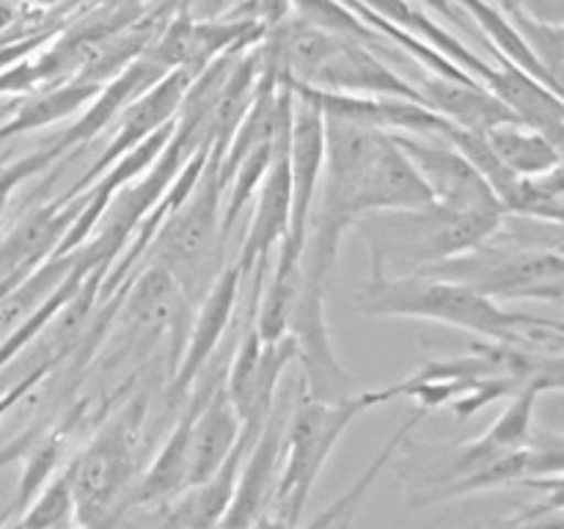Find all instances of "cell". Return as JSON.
Masks as SVG:
<instances>
[{
    "label": "cell",
    "mask_w": 564,
    "mask_h": 529,
    "mask_svg": "<svg viewBox=\"0 0 564 529\" xmlns=\"http://www.w3.org/2000/svg\"><path fill=\"white\" fill-rule=\"evenodd\" d=\"M9 529H22V527H20V523H14V527H9Z\"/></svg>",
    "instance_id": "28"
},
{
    "label": "cell",
    "mask_w": 564,
    "mask_h": 529,
    "mask_svg": "<svg viewBox=\"0 0 564 529\" xmlns=\"http://www.w3.org/2000/svg\"><path fill=\"white\" fill-rule=\"evenodd\" d=\"M75 529H113V527H75Z\"/></svg>",
    "instance_id": "27"
},
{
    "label": "cell",
    "mask_w": 564,
    "mask_h": 529,
    "mask_svg": "<svg viewBox=\"0 0 564 529\" xmlns=\"http://www.w3.org/2000/svg\"><path fill=\"white\" fill-rule=\"evenodd\" d=\"M147 408V397L132 395L113 417L102 419L91 441L66 461L75 499V527L116 529V523L130 510Z\"/></svg>",
    "instance_id": "5"
},
{
    "label": "cell",
    "mask_w": 564,
    "mask_h": 529,
    "mask_svg": "<svg viewBox=\"0 0 564 529\" xmlns=\"http://www.w3.org/2000/svg\"><path fill=\"white\" fill-rule=\"evenodd\" d=\"M226 364L229 358H220V364H215L213 375H207L204 369V378L196 380L191 389V395L182 402V411L176 424L171 428V433L165 435V441L160 444V450L154 452L152 463H149L147 472L141 474V479L135 483L130 494V510L132 507H163L165 501L174 499L180 490L187 488V463H191V433L193 422H196L198 411L204 408L207 397L213 395V389L218 386V380L226 375Z\"/></svg>",
    "instance_id": "12"
},
{
    "label": "cell",
    "mask_w": 564,
    "mask_h": 529,
    "mask_svg": "<svg viewBox=\"0 0 564 529\" xmlns=\"http://www.w3.org/2000/svg\"><path fill=\"white\" fill-rule=\"evenodd\" d=\"M507 9H521L523 14L549 22V25L564 22V0H516V6H507Z\"/></svg>",
    "instance_id": "25"
},
{
    "label": "cell",
    "mask_w": 564,
    "mask_h": 529,
    "mask_svg": "<svg viewBox=\"0 0 564 529\" xmlns=\"http://www.w3.org/2000/svg\"><path fill=\"white\" fill-rule=\"evenodd\" d=\"M361 317L427 320L468 331L479 339L507 342V345L534 347V350H562L560 320L516 312L468 287L433 276H386L369 270V279L358 284L352 295Z\"/></svg>",
    "instance_id": "1"
},
{
    "label": "cell",
    "mask_w": 564,
    "mask_h": 529,
    "mask_svg": "<svg viewBox=\"0 0 564 529\" xmlns=\"http://www.w3.org/2000/svg\"><path fill=\"white\" fill-rule=\"evenodd\" d=\"M347 527H350V521H341V523H336L334 529H347Z\"/></svg>",
    "instance_id": "26"
},
{
    "label": "cell",
    "mask_w": 564,
    "mask_h": 529,
    "mask_svg": "<svg viewBox=\"0 0 564 529\" xmlns=\"http://www.w3.org/2000/svg\"><path fill=\"white\" fill-rule=\"evenodd\" d=\"M505 215H466L427 204L413 209H375L358 215L352 231L364 237L369 270L411 276L471 251L501 226Z\"/></svg>",
    "instance_id": "3"
},
{
    "label": "cell",
    "mask_w": 564,
    "mask_h": 529,
    "mask_svg": "<svg viewBox=\"0 0 564 529\" xmlns=\"http://www.w3.org/2000/svg\"><path fill=\"white\" fill-rule=\"evenodd\" d=\"M422 276L455 281L496 303H560L564 295L562 248H523L496 231L471 251L422 270Z\"/></svg>",
    "instance_id": "7"
},
{
    "label": "cell",
    "mask_w": 564,
    "mask_h": 529,
    "mask_svg": "<svg viewBox=\"0 0 564 529\" xmlns=\"http://www.w3.org/2000/svg\"><path fill=\"white\" fill-rule=\"evenodd\" d=\"M328 290L301 281L292 303L286 334L295 342V361L301 364L303 395L314 400H347L358 391V378L341 364L325 312Z\"/></svg>",
    "instance_id": "8"
},
{
    "label": "cell",
    "mask_w": 564,
    "mask_h": 529,
    "mask_svg": "<svg viewBox=\"0 0 564 529\" xmlns=\"http://www.w3.org/2000/svg\"><path fill=\"white\" fill-rule=\"evenodd\" d=\"M540 395H545L538 384H527L510 397V406L505 408L499 419L482 433L485 441L501 450H523L532 441V419L538 408Z\"/></svg>",
    "instance_id": "23"
},
{
    "label": "cell",
    "mask_w": 564,
    "mask_h": 529,
    "mask_svg": "<svg viewBox=\"0 0 564 529\" xmlns=\"http://www.w3.org/2000/svg\"><path fill=\"white\" fill-rule=\"evenodd\" d=\"M433 204L427 185L389 132L375 130L361 174V209H413Z\"/></svg>",
    "instance_id": "16"
},
{
    "label": "cell",
    "mask_w": 564,
    "mask_h": 529,
    "mask_svg": "<svg viewBox=\"0 0 564 529\" xmlns=\"http://www.w3.org/2000/svg\"><path fill=\"white\" fill-rule=\"evenodd\" d=\"M226 378V375H224ZM224 378L207 397L204 408L198 411L191 433V463H187V485H196L218 472L220 463L231 455L237 439H240V413L231 406L226 395Z\"/></svg>",
    "instance_id": "19"
},
{
    "label": "cell",
    "mask_w": 564,
    "mask_h": 529,
    "mask_svg": "<svg viewBox=\"0 0 564 529\" xmlns=\"http://www.w3.org/2000/svg\"><path fill=\"white\" fill-rule=\"evenodd\" d=\"M485 88L494 91L516 114L518 121L534 127V130H540L545 138H551V141L562 147L564 102L560 91H554L545 83H540L538 77L518 69L516 64L499 58V55H496L494 77H490V83Z\"/></svg>",
    "instance_id": "18"
},
{
    "label": "cell",
    "mask_w": 564,
    "mask_h": 529,
    "mask_svg": "<svg viewBox=\"0 0 564 529\" xmlns=\"http://www.w3.org/2000/svg\"><path fill=\"white\" fill-rule=\"evenodd\" d=\"M306 86L323 88V91H347V94H369V97H402L424 102L405 75L386 64L375 50L367 44L339 39L330 50L328 58L317 66Z\"/></svg>",
    "instance_id": "15"
},
{
    "label": "cell",
    "mask_w": 564,
    "mask_h": 529,
    "mask_svg": "<svg viewBox=\"0 0 564 529\" xmlns=\"http://www.w3.org/2000/svg\"><path fill=\"white\" fill-rule=\"evenodd\" d=\"M75 516V499H72L69 466H61L58 474L39 490L31 505L20 512L22 529H66Z\"/></svg>",
    "instance_id": "22"
},
{
    "label": "cell",
    "mask_w": 564,
    "mask_h": 529,
    "mask_svg": "<svg viewBox=\"0 0 564 529\" xmlns=\"http://www.w3.org/2000/svg\"><path fill=\"white\" fill-rule=\"evenodd\" d=\"M411 83L422 94L427 108L466 130H490L505 121H518L516 114L479 80H452V77L424 72Z\"/></svg>",
    "instance_id": "17"
},
{
    "label": "cell",
    "mask_w": 564,
    "mask_h": 529,
    "mask_svg": "<svg viewBox=\"0 0 564 529\" xmlns=\"http://www.w3.org/2000/svg\"><path fill=\"white\" fill-rule=\"evenodd\" d=\"M220 204L224 187L218 180V158L209 154L207 169L198 176L193 193L160 224L143 253V264H160L174 276L191 309H196L226 268L229 237L220 229Z\"/></svg>",
    "instance_id": "6"
},
{
    "label": "cell",
    "mask_w": 564,
    "mask_h": 529,
    "mask_svg": "<svg viewBox=\"0 0 564 529\" xmlns=\"http://www.w3.org/2000/svg\"><path fill=\"white\" fill-rule=\"evenodd\" d=\"M479 529H485V527H479Z\"/></svg>",
    "instance_id": "29"
},
{
    "label": "cell",
    "mask_w": 564,
    "mask_h": 529,
    "mask_svg": "<svg viewBox=\"0 0 564 529\" xmlns=\"http://www.w3.org/2000/svg\"><path fill=\"white\" fill-rule=\"evenodd\" d=\"M389 136L419 171L433 204L452 213L505 215L488 182L449 141L438 136H411V132H389Z\"/></svg>",
    "instance_id": "9"
},
{
    "label": "cell",
    "mask_w": 564,
    "mask_h": 529,
    "mask_svg": "<svg viewBox=\"0 0 564 529\" xmlns=\"http://www.w3.org/2000/svg\"><path fill=\"white\" fill-rule=\"evenodd\" d=\"M301 389V384H297ZM394 400V389H369L356 391L347 400L325 402L303 395L292 400L290 417L284 428V450H281L279 479H275L273 501L268 512L279 518L286 527L301 523L306 501L323 474L325 463L334 455L341 435L350 430V424L361 417L364 411L383 406Z\"/></svg>",
    "instance_id": "4"
},
{
    "label": "cell",
    "mask_w": 564,
    "mask_h": 529,
    "mask_svg": "<svg viewBox=\"0 0 564 529\" xmlns=\"http://www.w3.org/2000/svg\"><path fill=\"white\" fill-rule=\"evenodd\" d=\"M295 97V94H292ZM325 160V130L323 114L306 99H292L290 116V185H292V204H290V229L284 240L275 248H284L301 257L306 246L308 215H312L314 198L319 191V176H323Z\"/></svg>",
    "instance_id": "13"
},
{
    "label": "cell",
    "mask_w": 564,
    "mask_h": 529,
    "mask_svg": "<svg viewBox=\"0 0 564 529\" xmlns=\"http://www.w3.org/2000/svg\"><path fill=\"white\" fill-rule=\"evenodd\" d=\"M496 158L516 176H534L562 165V147L523 121H505L485 130Z\"/></svg>",
    "instance_id": "20"
},
{
    "label": "cell",
    "mask_w": 564,
    "mask_h": 529,
    "mask_svg": "<svg viewBox=\"0 0 564 529\" xmlns=\"http://www.w3.org/2000/svg\"><path fill=\"white\" fill-rule=\"evenodd\" d=\"M242 3L246 0H176V9L185 11L193 22H209L231 14Z\"/></svg>",
    "instance_id": "24"
},
{
    "label": "cell",
    "mask_w": 564,
    "mask_h": 529,
    "mask_svg": "<svg viewBox=\"0 0 564 529\" xmlns=\"http://www.w3.org/2000/svg\"><path fill=\"white\" fill-rule=\"evenodd\" d=\"M391 463L397 479L405 488L408 510H424L438 501L510 488L532 479L529 446L501 450L482 435L468 441H433V444H419L408 435Z\"/></svg>",
    "instance_id": "2"
},
{
    "label": "cell",
    "mask_w": 564,
    "mask_h": 529,
    "mask_svg": "<svg viewBox=\"0 0 564 529\" xmlns=\"http://www.w3.org/2000/svg\"><path fill=\"white\" fill-rule=\"evenodd\" d=\"M505 215L564 224V174L562 165L534 176H518L512 196L505 202Z\"/></svg>",
    "instance_id": "21"
},
{
    "label": "cell",
    "mask_w": 564,
    "mask_h": 529,
    "mask_svg": "<svg viewBox=\"0 0 564 529\" xmlns=\"http://www.w3.org/2000/svg\"><path fill=\"white\" fill-rule=\"evenodd\" d=\"M193 75L185 69H171L160 77L158 83L147 88L143 94H138L124 110H121V121L116 127L113 138L105 147V152L94 160L86 169V174L64 193V196H77V193L88 191V187L97 182V176L108 169L113 160H119L121 154L130 152L132 147H138L141 141H147L152 132H158L160 127H165L169 121L176 119L180 114V105L185 99L187 86H191Z\"/></svg>",
    "instance_id": "14"
},
{
    "label": "cell",
    "mask_w": 564,
    "mask_h": 529,
    "mask_svg": "<svg viewBox=\"0 0 564 529\" xmlns=\"http://www.w3.org/2000/svg\"><path fill=\"white\" fill-rule=\"evenodd\" d=\"M242 290V273L237 262H226L218 279L213 281L202 301L193 309V320L187 323L185 342H182L180 358H176L174 369L169 373V389H165V400L171 408H180L185 397L191 395L193 384L202 378L204 369L209 367L215 356H218L220 339L226 336L229 325L235 323L237 301H240Z\"/></svg>",
    "instance_id": "10"
},
{
    "label": "cell",
    "mask_w": 564,
    "mask_h": 529,
    "mask_svg": "<svg viewBox=\"0 0 564 529\" xmlns=\"http://www.w3.org/2000/svg\"><path fill=\"white\" fill-rule=\"evenodd\" d=\"M284 83L292 88L295 97L314 105L325 119L350 121V125L380 132H411V136H441L446 127V119H441L433 108H427L424 102H416V99L323 91V88L286 80V77Z\"/></svg>",
    "instance_id": "11"
}]
</instances>
